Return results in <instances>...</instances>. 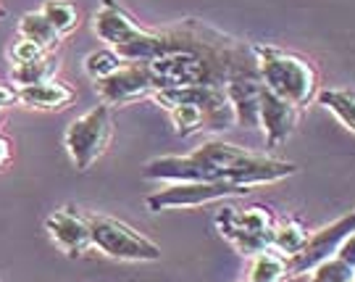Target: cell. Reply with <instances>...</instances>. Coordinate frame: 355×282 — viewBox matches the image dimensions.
<instances>
[{"instance_id": "cell-1", "label": "cell", "mask_w": 355, "mask_h": 282, "mask_svg": "<svg viewBox=\"0 0 355 282\" xmlns=\"http://www.w3.org/2000/svg\"><path fill=\"white\" fill-rule=\"evenodd\" d=\"M192 164L198 167L203 182L211 180H227L242 188H253V185H268V182H279L284 177H292L297 167L290 161H279L271 156L253 154L248 148H240L234 142L224 140H208L200 148H195L190 154Z\"/></svg>"}, {"instance_id": "cell-2", "label": "cell", "mask_w": 355, "mask_h": 282, "mask_svg": "<svg viewBox=\"0 0 355 282\" xmlns=\"http://www.w3.org/2000/svg\"><path fill=\"white\" fill-rule=\"evenodd\" d=\"M253 56L255 69H258L261 82H263L266 90L284 98L295 108L308 106L313 101L318 77L311 61H305L295 53L282 51V48H271V45H255Z\"/></svg>"}, {"instance_id": "cell-3", "label": "cell", "mask_w": 355, "mask_h": 282, "mask_svg": "<svg viewBox=\"0 0 355 282\" xmlns=\"http://www.w3.org/2000/svg\"><path fill=\"white\" fill-rule=\"evenodd\" d=\"M274 224H277L274 214L266 206H248V208L224 206L216 214V227L221 238H227L242 256H255L271 248Z\"/></svg>"}, {"instance_id": "cell-4", "label": "cell", "mask_w": 355, "mask_h": 282, "mask_svg": "<svg viewBox=\"0 0 355 282\" xmlns=\"http://www.w3.org/2000/svg\"><path fill=\"white\" fill-rule=\"evenodd\" d=\"M153 79H155V90H166V88H187V85H218L224 88L227 82V72L216 69L208 58L192 48H179V51L164 53L158 58L148 61Z\"/></svg>"}, {"instance_id": "cell-5", "label": "cell", "mask_w": 355, "mask_h": 282, "mask_svg": "<svg viewBox=\"0 0 355 282\" xmlns=\"http://www.w3.org/2000/svg\"><path fill=\"white\" fill-rule=\"evenodd\" d=\"M87 227L92 248L103 251L105 256L119 258V261H158L161 258V248L150 238L135 232L129 224L114 217L89 214Z\"/></svg>"}, {"instance_id": "cell-6", "label": "cell", "mask_w": 355, "mask_h": 282, "mask_svg": "<svg viewBox=\"0 0 355 282\" xmlns=\"http://www.w3.org/2000/svg\"><path fill=\"white\" fill-rule=\"evenodd\" d=\"M111 129H114L111 106H105V103L89 108L87 114L76 116L74 122L66 127V154L79 172H87L101 158L103 151L108 148V140H111Z\"/></svg>"}, {"instance_id": "cell-7", "label": "cell", "mask_w": 355, "mask_h": 282, "mask_svg": "<svg viewBox=\"0 0 355 282\" xmlns=\"http://www.w3.org/2000/svg\"><path fill=\"white\" fill-rule=\"evenodd\" d=\"M250 188H242L227 180L211 182H171L164 190H155L148 195V208L150 211H166V208H195V206L214 204L221 198H237L248 195Z\"/></svg>"}, {"instance_id": "cell-8", "label": "cell", "mask_w": 355, "mask_h": 282, "mask_svg": "<svg viewBox=\"0 0 355 282\" xmlns=\"http://www.w3.org/2000/svg\"><path fill=\"white\" fill-rule=\"evenodd\" d=\"M350 232H355V208L350 214L340 217L337 222H331L327 227L316 230L313 235H308L303 251L295 254L292 258H287V274L290 277L308 274V272L316 269L318 264H324L327 258H334L337 251H340V245H343V240Z\"/></svg>"}, {"instance_id": "cell-9", "label": "cell", "mask_w": 355, "mask_h": 282, "mask_svg": "<svg viewBox=\"0 0 355 282\" xmlns=\"http://www.w3.org/2000/svg\"><path fill=\"white\" fill-rule=\"evenodd\" d=\"M98 98L105 106H127L140 98H148L155 92V79H153L148 64L127 61L121 69H116L111 77L95 82Z\"/></svg>"}, {"instance_id": "cell-10", "label": "cell", "mask_w": 355, "mask_h": 282, "mask_svg": "<svg viewBox=\"0 0 355 282\" xmlns=\"http://www.w3.org/2000/svg\"><path fill=\"white\" fill-rule=\"evenodd\" d=\"M261 90L263 82L258 69H237L232 72L224 82V92H227L232 111H234V122H240L245 127H258V103H261Z\"/></svg>"}, {"instance_id": "cell-11", "label": "cell", "mask_w": 355, "mask_h": 282, "mask_svg": "<svg viewBox=\"0 0 355 282\" xmlns=\"http://www.w3.org/2000/svg\"><path fill=\"white\" fill-rule=\"evenodd\" d=\"M295 124H297V108L263 88L258 103V127L263 129L266 148H279L282 142L290 140Z\"/></svg>"}, {"instance_id": "cell-12", "label": "cell", "mask_w": 355, "mask_h": 282, "mask_svg": "<svg viewBox=\"0 0 355 282\" xmlns=\"http://www.w3.org/2000/svg\"><path fill=\"white\" fill-rule=\"evenodd\" d=\"M45 230H48L51 240L64 251L66 256H79L87 248H92L87 217H79L71 208L53 211L51 217L45 219Z\"/></svg>"}, {"instance_id": "cell-13", "label": "cell", "mask_w": 355, "mask_h": 282, "mask_svg": "<svg viewBox=\"0 0 355 282\" xmlns=\"http://www.w3.org/2000/svg\"><path fill=\"white\" fill-rule=\"evenodd\" d=\"M140 32V26L135 24L114 0H103L101 11L95 13V35L103 42H108L111 48H119V45H124L129 40H135Z\"/></svg>"}, {"instance_id": "cell-14", "label": "cell", "mask_w": 355, "mask_h": 282, "mask_svg": "<svg viewBox=\"0 0 355 282\" xmlns=\"http://www.w3.org/2000/svg\"><path fill=\"white\" fill-rule=\"evenodd\" d=\"M16 98L26 108H37V111H58L66 108L69 103L74 101V90L58 82V79H45L37 85H26L16 90Z\"/></svg>"}, {"instance_id": "cell-15", "label": "cell", "mask_w": 355, "mask_h": 282, "mask_svg": "<svg viewBox=\"0 0 355 282\" xmlns=\"http://www.w3.org/2000/svg\"><path fill=\"white\" fill-rule=\"evenodd\" d=\"M305 240H308V230L295 219H284L279 224H274V235H271V248L282 254L284 258H292L295 254L303 251Z\"/></svg>"}, {"instance_id": "cell-16", "label": "cell", "mask_w": 355, "mask_h": 282, "mask_svg": "<svg viewBox=\"0 0 355 282\" xmlns=\"http://www.w3.org/2000/svg\"><path fill=\"white\" fill-rule=\"evenodd\" d=\"M284 277H290L287 274V258L277 254L274 248H266V251L253 256L248 282H282Z\"/></svg>"}, {"instance_id": "cell-17", "label": "cell", "mask_w": 355, "mask_h": 282, "mask_svg": "<svg viewBox=\"0 0 355 282\" xmlns=\"http://www.w3.org/2000/svg\"><path fill=\"white\" fill-rule=\"evenodd\" d=\"M19 35L26 40H32V42H37V45H42L45 51L55 48L58 40H61V35L53 29V24L40 11L24 13V16H21V22H19Z\"/></svg>"}, {"instance_id": "cell-18", "label": "cell", "mask_w": 355, "mask_h": 282, "mask_svg": "<svg viewBox=\"0 0 355 282\" xmlns=\"http://www.w3.org/2000/svg\"><path fill=\"white\" fill-rule=\"evenodd\" d=\"M58 72V61L51 58L48 53L37 58V61H29V64H16L11 69V79L19 85V88H26V85H37V82H45V79H53V74Z\"/></svg>"}, {"instance_id": "cell-19", "label": "cell", "mask_w": 355, "mask_h": 282, "mask_svg": "<svg viewBox=\"0 0 355 282\" xmlns=\"http://www.w3.org/2000/svg\"><path fill=\"white\" fill-rule=\"evenodd\" d=\"M318 103H321L324 108H329L345 127H350L355 132V92L324 90V92H318Z\"/></svg>"}, {"instance_id": "cell-20", "label": "cell", "mask_w": 355, "mask_h": 282, "mask_svg": "<svg viewBox=\"0 0 355 282\" xmlns=\"http://www.w3.org/2000/svg\"><path fill=\"white\" fill-rule=\"evenodd\" d=\"M40 13L51 22L58 35H69L79 24V11H76L74 3H69V0H45V6H42Z\"/></svg>"}, {"instance_id": "cell-21", "label": "cell", "mask_w": 355, "mask_h": 282, "mask_svg": "<svg viewBox=\"0 0 355 282\" xmlns=\"http://www.w3.org/2000/svg\"><path fill=\"white\" fill-rule=\"evenodd\" d=\"M168 116H171V124L179 138H190L195 132L205 129V111L200 106H190V103L174 106V108H168Z\"/></svg>"}, {"instance_id": "cell-22", "label": "cell", "mask_w": 355, "mask_h": 282, "mask_svg": "<svg viewBox=\"0 0 355 282\" xmlns=\"http://www.w3.org/2000/svg\"><path fill=\"white\" fill-rule=\"evenodd\" d=\"M124 64H127V61H121L116 51H95L85 58V74H87L92 82H101V79L111 77L116 69H121Z\"/></svg>"}, {"instance_id": "cell-23", "label": "cell", "mask_w": 355, "mask_h": 282, "mask_svg": "<svg viewBox=\"0 0 355 282\" xmlns=\"http://www.w3.org/2000/svg\"><path fill=\"white\" fill-rule=\"evenodd\" d=\"M355 269L347 267L340 258H327L324 264H318L316 269L311 272V282H353Z\"/></svg>"}, {"instance_id": "cell-24", "label": "cell", "mask_w": 355, "mask_h": 282, "mask_svg": "<svg viewBox=\"0 0 355 282\" xmlns=\"http://www.w3.org/2000/svg\"><path fill=\"white\" fill-rule=\"evenodd\" d=\"M45 53H48V51H45L42 45H37V42H32V40H26V38H21L11 48V58L16 61V64H29V61H37V58H42Z\"/></svg>"}, {"instance_id": "cell-25", "label": "cell", "mask_w": 355, "mask_h": 282, "mask_svg": "<svg viewBox=\"0 0 355 282\" xmlns=\"http://www.w3.org/2000/svg\"><path fill=\"white\" fill-rule=\"evenodd\" d=\"M337 258H340V261H345L347 267H353V269H355V232H350V235H347V238L343 240L340 251H337Z\"/></svg>"}, {"instance_id": "cell-26", "label": "cell", "mask_w": 355, "mask_h": 282, "mask_svg": "<svg viewBox=\"0 0 355 282\" xmlns=\"http://www.w3.org/2000/svg\"><path fill=\"white\" fill-rule=\"evenodd\" d=\"M13 103H19L16 98V90H11L8 85H0V108H8Z\"/></svg>"}, {"instance_id": "cell-27", "label": "cell", "mask_w": 355, "mask_h": 282, "mask_svg": "<svg viewBox=\"0 0 355 282\" xmlns=\"http://www.w3.org/2000/svg\"><path fill=\"white\" fill-rule=\"evenodd\" d=\"M11 142L6 140V138H0V169L11 164Z\"/></svg>"}, {"instance_id": "cell-28", "label": "cell", "mask_w": 355, "mask_h": 282, "mask_svg": "<svg viewBox=\"0 0 355 282\" xmlns=\"http://www.w3.org/2000/svg\"><path fill=\"white\" fill-rule=\"evenodd\" d=\"M353 282H355V280H353Z\"/></svg>"}]
</instances>
